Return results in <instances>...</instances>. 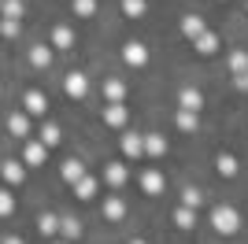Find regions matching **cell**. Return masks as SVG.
<instances>
[{"label": "cell", "instance_id": "ac0fdd59", "mask_svg": "<svg viewBox=\"0 0 248 244\" xmlns=\"http://www.w3.org/2000/svg\"><path fill=\"white\" fill-rule=\"evenodd\" d=\"M174 226L178 229H193V226H197V207H186V203H182L174 211Z\"/></svg>", "mask_w": 248, "mask_h": 244}, {"label": "cell", "instance_id": "7a4b0ae2", "mask_svg": "<svg viewBox=\"0 0 248 244\" xmlns=\"http://www.w3.org/2000/svg\"><path fill=\"white\" fill-rule=\"evenodd\" d=\"M100 119L108 122V126H115V130H119V126H126V122H130V107H126L123 100H111V104L100 111Z\"/></svg>", "mask_w": 248, "mask_h": 244}, {"label": "cell", "instance_id": "d590c367", "mask_svg": "<svg viewBox=\"0 0 248 244\" xmlns=\"http://www.w3.org/2000/svg\"><path fill=\"white\" fill-rule=\"evenodd\" d=\"M0 244H22V241H19V237H4Z\"/></svg>", "mask_w": 248, "mask_h": 244}, {"label": "cell", "instance_id": "484cf974", "mask_svg": "<svg viewBox=\"0 0 248 244\" xmlns=\"http://www.w3.org/2000/svg\"><path fill=\"white\" fill-rule=\"evenodd\" d=\"M230 71H233V74L248 71V48H233V52H230Z\"/></svg>", "mask_w": 248, "mask_h": 244}, {"label": "cell", "instance_id": "83f0119b", "mask_svg": "<svg viewBox=\"0 0 248 244\" xmlns=\"http://www.w3.org/2000/svg\"><path fill=\"white\" fill-rule=\"evenodd\" d=\"M37 229H41L45 237H52L60 229V218H56V214H41V218H37Z\"/></svg>", "mask_w": 248, "mask_h": 244}, {"label": "cell", "instance_id": "44dd1931", "mask_svg": "<svg viewBox=\"0 0 248 244\" xmlns=\"http://www.w3.org/2000/svg\"><path fill=\"white\" fill-rule=\"evenodd\" d=\"M174 122H178V130H186V133H197V130H200L197 111H186V107H182V111L174 115Z\"/></svg>", "mask_w": 248, "mask_h": 244}, {"label": "cell", "instance_id": "1f68e13d", "mask_svg": "<svg viewBox=\"0 0 248 244\" xmlns=\"http://www.w3.org/2000/svg\"><path fill=\"white\" fill-rule=\"evenodd\" d=\"M11 211H15V196H11L8 189H0V218H8Z\"/></svg>", "mask_w": 248, "mask_h": 244}, {"label": "cell", "instance_id": "7c38bea8", "mask_svg": "<svg viewBox=\"0 0 248 244\" xmlns=\"http://www.w3.org/2000/svg\"><path fill=\"white\" fill-rule=\"evenodd\" d=\"M96 189H100V182H96V178H89V174H82V178L74 182V196H78V200H93Z\"/></svg>", "mask_w": 248, "mask_h": 244}, {"label": "cell", "instance_id": "ffe728a7", "mask_svg": "<svg viewBox=\"0 0 248 244\" xmlns=\"http://www.w3.org/2000/svg\"><path fill=\"white\" fill-rule=\"evenodd\" d=\"M204 30H207V26H204V19H200V15H186V19H182V33H186L189 41L200 37Z\"/></svg>", "mask_w": 248, "mask_h": 244}, {"label": "cell", "instance_id": "74e56055", "mask_svg": "<svg viewBox=\"0 0 248 244\" xmlns=\"http://www.w3.org/2000/svg\"><path fill=\"white\" fill-rule=\"evenodd\" d=\"M56 244H71V241H56Z\"/></svg>", "mask_w": 248, "mask_h": 244}, {"label": "cell", "instance_id": "f35d334b", "mask_svg": "<svg viewBox=\"0 0 248 244\" xmlns=\"http://www.w3.org/2000/svg\"><path fill=\"white\" fill-rule=\"evenodd\" d=\"M245 11H248V4H245Z\"/></svg>", "mask_w": 248, "mask_h": 244}, {"label": "cell", "instance_id": "52a82bcc", "mask_svg": "<svg viewBox=\"0 0 248 244\" xmlns=\"http://www.w3.org/2000/svg\"><path fill=\"white\" fill-rule=\"evenodd\" d=\"M104 182L115 185V189L126 185V182H130V167H126V163H108V167H104Z\"/></svg>", "mask_w": 248, "mask_h": 244}, {"label": "cell", "instance_id": "9c48e42d", "mask_svg": "<svg viewBox=\"0 0 248 244\" xmlns=\"http://www.w3.org/2000/svg\"><path fill=\"white\" fill-rule=\"evenodd\" d=\"M178 104H182L186 111H200V107H204V92L193 89V85H186V89L178 92Z\"/></svg>", "mask_w": 248, "mask_h": 244}, {"label": "cell", "instance_id": "603a6c76", "mask_svg": "<svg viewBox=\"0 0 248 244\" xmlns=\"http://www.w3.org/2000/svg\"><path fill=\"white\" fill-rule=\"evenodd\" d=\"M52 45H56V48H71L74 45V30L71 26H56V30H52Z\"/></svg>", "mask_w": 248, "mask_h": 244}, {"label": "cell", "instance_id": "8992f818", "mask_svg": "<svg viewBox=\"0 0 248 244\" xmlns=\"http://www.w3.org/2000/svg\"><path fill=\"white\" fill-rule=\"evenodd\" d=\"M141 189H145L148 196H159V193L167 189V178H163V174H159V170L152 167V170H145V174H141Z\"/></svg>", "mask_w": 248, "mask_h": 244}, {"label": "cell", "instance_id": "e0dca14e", "mask_svg": "<svg viewBox=\"0 0 248 244\" xmlns=\"http://www.w3.org/2000/svg\"><path fill=\"white\" fill-rule=\"evenodd\" d=\"M82 174H85L82 159H67V163H63V167H60V178H63V182H67V185H74V182H78V178H82Z\"/></svg>", "mask_w": 248, "mask_h": 244}, {"label": "cell", "instance_id": "5b68a950", "mask_svg": "<svg viewBox=\"0 0 248 244\" xmlns=\"http://www.w3.org/2000/svg\"><path fill=\"white\" fill-rule=\"evenodd\" d=\"M123 60L130 63V67H145L148 63V48L141 45V41H130V45H123Z\"/></svg>", "mask_w": 248, "mask_h": 244}, {"label": "cell", "instance_id": "6da1fadb", "mask_svg": "<svg viewBox=\"0 0 248 244\" xmlns=\"http://www.w3.org/2000/svg\"><path fill=\"white\" fill-rule=\"evenodd\" d=\"M211 226H215L218 233L233 237V233L241 229V214L233 211V207H215V211H211Z\"/></svg>", "mask_w": 248, "mask_h": 244}, {"label": "cell", "instance_id": "5bb4252c", "mask_svg": "<svg viewBox=\"0 0 248 244\" xmlns=\"http://www.w3.org/2000/svg\"><path fill=\"white\" fill-rule=\"evenodd\" d=\"M8 133H15V137H30V115H26V111L8 115Z\"/></svg>", "mask_w": 248, "mask_h": 244}, {"label": "cell", "instance_id": "9a60e30c", "mask_svg": "<svg viewBox=\"0 0 248 244\" xmlns=\"http://www.w3.org/2000/svg\"><path fill=\"white\" fill-rule=\"evenodd\" d=\"M48 159V148H45L41 141H26V155H22V163L26 167H37V163Z\"/></svg>", "mask_w": 248, "mask_h": 244}, {"label": "cell", "instance_id": "836d02e7", "mask_svg": "<svg viewBox=\"0 0 248 244\" xmlns=\"http://www.w3.org/2000/svg\"><path fill=\"white\" fill-rule=\"evenodd\" d=\"M19 30H22L19 19H4L0 22V33H4V37H19Z\"/></svg>", "mask_w": 248, "mask_h": 244}, {"label": "cell", "instance_id": "cb8c5ba5", "mask_svg": "<svg viewBox=\"0 0 248 244\" xmlns=\"http://www.w3.org/2000/svg\"><path fill=\"white\" fill-rule=\"evenodd\" d=\"M215 167H218V174H222V178H237V159H233V155H218L215 159Z\"/></svg>", "mask_w": 248, "mask_h": 244}, {"label": "cell", "instance_id": "8fae6325", "mask_svg": "<svg viewBox=\"0 0 248 244\" xmlns=\"http://www.w3.org/2000/svg\"><path fill=\"white\" fill-rule=\"evenodd\" d=\"M119 148H123L126 159H137V155H145V148H141V133H123Z\"/></svg>", "mask_w": 248, "mask_h": 244}, {"label": "cell", "instance_id": "4316f807", "mask_svg": "<svg viewBox=\"0 0 248 244\" xmlns=\"http://www.w3.org/2000/svg\"><path fill=\"white\" fill-rule=\"evenodd\" d=\"M30 63H33V67H41V71H45V67H48V63H52V48H45V45H37V48H30Z\"/></svg>", "mask_w": 248, "mask_h": 244}, {"label": "cell", "instance_id": "7402d4cb", "mask_svg": "<svg viewBox=\"0 0 248 244\" xmlns=\"http://www.w3.org/2000/svg\"><path fill=\"white\" fill-rule=\"evenodd\" d=\"M104 96H108V100H123L126 96V81L123 78H108L104 81Z\"/></svg>", "mask_w": 248, "mask_h": 244}, {"label": "cell", "instance_id": "8d00e7d4", "mask_svg": "<svg viewBox=\"0 0 248 244\" xmlns=\"http://www.w3.org/2000/svg\"><path fill=\"white\" fill-rule=\"evenodd\" d=\"M130 244H148V241H130Z\"/></svg>", "mask_w": 248, "mask_h": 244}, {"label": "cell", "instance_id": "2e32d148", "mask_svg": "<svg viewBox=\"0 0 248 244\" xmlns=\"http://www.w3.org/2000/svg\"><path fill=\"white\" fill-rule=\"evenodd\" d=\"M193 48H197L200 56H211V52H218V33L204 30L200 37H193Z\"/></svg>", "mask_w": 248, "mask_h": 244}, {"label": "cell", "instance_id": "d4e9b609", "mask_svg": "<svg viewBox=\"0 0 248 244\" xmlns=\"http://www.w3.org/2000/svg\"><path fill=\"white\" fill-rule=\"evenodd\" d=\"M63 141V133H60V126H56V122H48V126H45L41 130V144L45 148H56V144Z\"/></svg>", "mask_w": 248, "mask_h": 244}, {"label": "cell", "instance_id": "30bf717a", "mask_svg": "<svg viewBox=\"0 0 248 244\" xmlns=\"http://www.w3.org/2000/svg\"><path fill=\"white\" fill-rule=\"evenodd\" d=\"M141 148H145V155H152V159L167 155V141L159 137V133H145V137H141Z\"/></svg>", "mask_w": 248, "mask_h": 244}, {"label": "cell", "instance_id": "ba28073f", "mask_svg": "<svg viewBox=\"0 0 248 244\" xmlns=\"http://www.w3.org/2000/svg\"><path fill=\"white\" fill-rule=\"evenodd\" d=\"M104 218H108V222H123L126 218V200L123 196H108V200H104Z\"/></svg>", "mask_w": 248, "mask_h": 244}, {"label": "cell", "instance_id": "4dcf8cb0", "mask_svg": "<svg viewBox=\"0 0 248 244\" xmlns=\"http://www.w3.org/2000/svg\"><path fill=\"white\" fill-rule=\"evenodd\" d=\"M74 15H82V19L96 15V0H74Z\"/></svg>", "mask_w": 248, "mask_h": 244}, {"label": "cell", "instance_id": "d6986e66", "mask_svg": "<svg viewBox=\"0 0 248 244\" xmlns=\"http://www.w3.org/2000/svg\"><path fill=\"white\" fill-rule=\"evenodd\" d=\"M56 233H60L63 241H78V237H82V222H78V218H60V229H56Z\"/></svg>", "mask_w": 248, "mask_h": 244}, {"label": "cell", "instance_id": "f546056e", "mask_svg": "<svg viewBox=\"0 0 248 244\" xmlns=\"http://www.w3.org/2000/svg\"><path fill=\"white\" fill-rule=\"evenodd\" d=\"M123 15L141 19V15H145V0H123Z\"/></svg>", "mask_w": 248, "mask_h": 244}, {"label": "cell", "instance_id": "d6a6232c", "mask_svg": "<svg viewBox=\"0 0 248 244\" xmlns=\"http://www.w3.org/2000/svg\"><path fill=\"white\" fill-rule=\"evenodd\" d=\"M182 203H186V207H200V203H204V193H200V189H186V193H182Z\"/></svg>", "mask_w": 248, "mask_h": 244}, {"label": "cell", "instance_id": "277c9868", "mask_svg": "<svg viewBox=\"0 0 248 244\" xmlns=\"http://www.w3.org/2000/svg\"><path fill=\"white\" fill-rule=\"evenodd\" d=\"M22 111L33 115V119H41V115L48 111V96H45V92H37V89H30L26 96H22Z\"/></svg>", "mask_w": 248, "mask_h": 244}, {"label": "cell", "instance_id": "3957f363", "mask_svg": "<svg viewBox=\"0 0 248 244\" xmlns=\"http://www.w3.org/2000/svg\"><path fill=\"white\" fill-rule=\"evenodd\" d=\"M63 92L71 96V100H82L85 92H89V78H85L82 71H74V74H67L63 78Z\"/></svg>", "mask_w": 248, "mask_h": 244}, {"label": "cell", "instance_id": "f1b7e54d", "mask_svg": "<svg viewBox=\"0 0 248 244\" xmlns=\"http://www.w3.org/2000/svg\"><path fill=\"white\" fill-rule=\"evenodd\" d=\"M4 19H22V0H0Z\"/></svg>", "mask_w": 248, "mask_h": 244}, {"label": "cell", "instance_id": "e575fe53", "mask_svg": "<svg viewBox=\"0 0 248 244\" xmlns=\"http://www.w3.org/2000/svg\"><path fill=\"white\" fill-rule=\"evenodd\" d=\"M233 85H237L241 92H248V71H241V74H233Z\"/></svg>", "mask_w": 248, "mask_h": 244}, {"label": "cell", "instance_id": "4fadbf2b", "mask_svg": "<svg viewBox=\"0 0 248 244\" xmlns=\"http://www.w3.org/2000/svg\"><path fill=\"white\" fill-rule=\"evenodd\" d=\"M0 178L8 185H22V178H26V167L22 163H15V159H8L4 167H0Z\"/></svg>", "mask_w": 248, "mask_h": 244}]
</instances>
